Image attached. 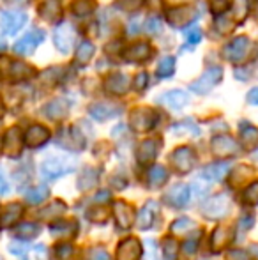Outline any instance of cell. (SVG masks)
<instances>
[{"instance_id":"obj_1","label":"cell","mask_w":258,"mask_h":260,"mask_svg":"<svg viewBox=\"0 0 258 260\" xmlns=\"http://www.w3.org/2000/svg\"><path fill=\"white\" fill-rule=\"evenodd\" d=\"M72 170H75V161L62 156H52L41 165V174L46 181H55L65 174H71Z\"/></svg>"},{"instance_id":"obj_2","label":"cell","mask_w":258,"mask_h":260,"mask_svg":"<svg viewBox=\"0 0 258 260\" xmlns=\"http://www.w3.org/2000/svg\"><path fill=\"white\" fill-rule=\"evenodd\" d=\"M232 207V197L228 193H219L202 204V214L207 219H221L228 214Z\"/></svg>"},{"instance_id":"obj_3","label":"cell","mask_w":258,"mask_h":260,"mask_svg":"<svg viewBox=\"0 0 258 260\" xmlns=\"http://www.w3.org/2000/svg\"><path fill=\"white\" fill-rule=\"evenodd\" d=\"M55 144L69 152H82L85 149V137L78 131V127H64L59 131Z\"/></svg>"},{"instance_id":"obj_4","label":"cell","mask_w":258,"mask_h":260,"mask_svg":"<svg viewBox=\"0 0 258 260\" xmlns=\"http://www.w3.org/2000/svg\"><path fill=\"white\" fill-rule=\"evenodd\" d=\"M221 78H223V69L217 68V66H212V68H207L203 71V75L191 83L190 89L195 94H209L221 82Z\"/></svg>"},{"instance_id":"obj_5","label":"cell","mask_w":258,"mask_h":260,"mask_svg":"<svg viewBox=\"0 0 258 260\" xmlns=\"http://www.w3.org/2000/svg\"><path fill=\"white\" fill-rule=\"evenodd\" d=\"M251 48H253V45H251V41H249V38H246V36H237V38H234L223 48V55L227 60L237 64V62L246 60V57L251 52Z\"/></svg>"},{"instance_id":"obj_6","label":"cell","mask_w":258,"mask_h":260,"mask_svg":"<svg viewBox=\"0 0 258 260\" xmlns=\"http://www.w3.org/2000/svg\"><path fill=\"white\" fill-rule=\"evenodd\" d=\"M28 16L23 11H2L0 13V30L4 36H14L25 27Z\"/></svg>"},{"instance_id":"obj_7","label":"cell","mask_w":258,"mask_h":260,"mask_svg":"<svg viewBox=\"0 0 258 260\" xmlns=\"http://www.w3.org/2000/svg\"><path fill=\"white\" fill-rule=\"evenodd\" d=\"M170 161L179 174H190L196 165V152L188 145H182L170 154Z\"/></svg>"},{"instance_id":"obj_8","label":"cell","mask_w":258,"mask_h":260,"mask_svg":"<svg viewBox=\"0 0 258 260\" xmlns=\"http://www.w3.org/2000/svg\"><path fill=\"white\" fill-rule=\"evenodd\" d=\"M75 39H76V32H75V28H72V25L67 23V21L60 23L59 27L55 28V32H53V43H55V48L64 55L72 50Z\"/></svg>"},{"instance_id":"obj_9","label":"cell","mask_w":258,"mask_h":260,"mask_svg":"<svg viewBox=\"0 0 258 260\" xmlns=\"http://www.w3.org/2000/svg\"><path fill=\"white\" fill-rule=\"evenodd\" d=\"M23 147H25L23 135H21L20 127H11V129H7L6 137H4V140H2L4 154H6L7 157H13V159H16V157L21 156Z\"/></svg>"},{"instance_id":"obj_10","label":"cell","mask_w":258,"mask_h":260,"mask_svg":"<svg viewBox=\"0 0 258 260\" xmlns=\"http://www.w3.org/2000/svg\"><path fill=\"white\" fill-rule=\"evenodd\" d=\"M198 18V13L191 6H179L175 9H170L166 13V20L172 27L175 28H186L191 21H195Z\"/></svg>"},{"instance_id":"obj_11","label":"cell","mask_w":258,"mask_h":260,"mask_svg":"<svg viewBox=\"0 0 258 260\" xmlns=\"http://www.w3.org/2000/svg\"><path fill=\"white\" fill-rule=\"evenodd\" d=\"M43 39H45V32H43L41 28H34V30H30L28 34H25L23 38L13 46V50H14V53H18V55H32L35 52V48L43 43Z\"/></svg>"},{"instance_id":"obj_12","label":"cell","mask_w":258,"mask_h":260,"mask_svg":"<svg viewBox=\"0 0 258 260\" xmlns=\"http://www.w3.org/2000/svg\"><path fill=\"white\" fill-rule=\"evenodd\" d=\"M156 120H158V115L151 108H136L131 113V127L138 133L152 129L156 126Z\"/></svg>"},{"instance_id":"obj_13","label":"cell","mask_w":258,"mask_h":260,"mask_svg":"<svg viewBox=\"0 0 258 260\" xmlns=\"http://www.w3.org/2000/svg\"><path fill=\"white\" fill-rule=\"evenodd\" d=\"M163 200L172 209H184L191 200V188L188 184H177L166 193Z\"/></svg>"},{"instance_id":"obj_14","label":"cell","mask_w":258,"mask_h":260,"mask_svg":"<svg viewBox=\"0 0 258 260\" xmlns=\"http://www.w3.org/2000/svg\"><path fill=\"white\" fill-rule=\"evenodd\" d=\"M241 151V145L234 140L232 137H227V135H219V137L212 138V152L217 157H230L239 154Z\"/></svg>"},{"instance_id":"obj_15","label":"cell","mask_w":258,"mask_h":260,"mask_svg":"<svg viewBox=\"0 0 258 260\" xmlns=\"http://www.w3.org/2000/svg\"><path fill=\"white\" fill-rule=\"evenodd\" d=\"M141 243L136 237H126L117 246V260H140L141 258Z\"/></svg>"},{"instance_id":"obj_16","label":"cell","mask_w":258,"mask_h":260,"mask_svg":"<svg viewBox=\"0 0 258 260\" xmlns=\"http://www.w3.org/2000/svg\"><path fill=\"white\" fill-rule=\"evenodd\" d=\"M50 140V131L41 124H34L27 129V133L23 135V144L28 149H38L43 147L46 142Z\"/></svg>"},{"instance_id":"obj_17","label":"cell","mask_w":258,"mask_h":260,"mask_svg":"<svg viewBox=\"0 0 258 260\" xmlns=\"http://www.w3.org/2000/svg\"><path fill=\"white\" fill-rule=\"evenodd\" d=\"M158 214H159L158 202H154V200H149V202L141 207L140 214H138L136 226L140 230H151L152 226L156 225V221H158Z\"/></svg>"},{"instance_id":"obj_18","label":"cell","mask_w":258,"mask_h":260,"mask_svg":"<svg viewBox=\"0 0 258 260\" xmlns=\"http://www.w3.org/2000/svg\"><path fill=\"white\" fill-rule=\"evenodd\" d=\"M104 90L114 96H122L129 90V78L124 73H110L104 78Z\"/></svg>"},{"instance_id":"obj_19","label":"cell","mask_w":258,"mask_h":260,"mask_svg":"<svg viewBox=\"0 0 258 260\" xmlns=\"http://www.w3.org/2000/svg\"><path fill=\"white\" fill-rule=\"evenodd\" d=\"M159 147H161V140H156V138H149V140H143L136 149V161L140 165H149L156 159L159 152Z\"/></svg>"},{"instance_id":"obj_20","label":"cell","mask_w":258,"mask_h":260,"mask_svg":"<svg viewBox=\"0 0 258 260\" xmlns=\"http://www.w3.org/2000/svg\"><path fill=\"white\" fill-rule=\"evenodd\" d=\"M232 239H234V232L230 226H217L210 236V250L214 253H219L230 246Z\"/></svg>"},{"instance_id":"obj_21","label":"cell","mask_w":258,"mask_h":260,"mask_svg":"<svg viewBox=\"0 0 258 260\" xmlns=\"http://www.w3.org/2000/svg\"><path fill=\"white\" fill-rule=\"evenodd\" d=\"M121 112H122V106L112 105V103H94V105L89 106L90 117L96 119V120H101V122L121 115Z\"/></svg>"},{"instance_id":"obj_22","label":"cell","mask_w":258,"mask_h":260,"mask_svg":"<svg viewBox=\"0 0 258 260\" xmlns=\"http://www.w3.org/2000/svg\"><path fill=\"white\" fill-rule=\"evenodd\" d=\"M114 216H115V219H117L119 229L128 230L133 226V221H134L133 207H131L128 202H124V200H119V202L114 204Z\"/></svg>"},{"instance_id":"obj_23","label":"cell","mask_w":258,"mask_h":260,"mask_svg":"<svg viewBox=\"0 0 258 260\" xmlns=\"http://www.w3.org/2000/svg\"><path fill=\"white\" fill-rule=\"evenodd\" d=\"M158 101L170 110H180L190 103V96H188V92H184V90L177 89V90H168V92H165L163 96H159Z\"/></svg>"},{"instance_id":"obj_24","label":"cell","mask_w":258,"mask_h":260,"mask_svg":"<svg viewBox=\"0 0 258 260\" xmlns=\"http://www.w3.org/2000/svg\"><path fill=\"white\" fill-rule=\"evenodd\" d=\"M50 232L53 237H75L78 234V223L72 219H57L50 225Z\"/></svg>"},{"instance_id":"obj_25","label":"cell","mask_w":258,"mask_h":260,"mask_svg":"<svg viewBox=\"0 0 258 260\" xmlns=\"http://www.w3.org/2000/svg\"><path fill=\"white\" fill-rule=\"evenodd\" d=\"M43 113L52 120H60L69 113V103L65 100H53L43 106Z\"/></svg>"},{"instance_id":"obj_26","label":"cell","mask_w":258,"mask_h":260,"mask_svg":"<svg viewBox=\"0 0 258 260\" xmlns=\"http://www.w3.org/2000/svg\"><path fill=\"white\" fill-rule=\"evenodd\" d=\"M152 55V48L147 43H136V45L129 46L124 52V58L129 62H145Z\"/></svg>"},{"instance_id":"obj_27","label":"cell","mask_w":258,"mask_h":260,"mask_svg":"<svg viewBox=\"0 0 258 260\" xmlns=\"http://www.w3.org/2000/svg\"><path fill=\"white\" fill-rule=\"evenodd\" d=\"M23 216V207L20 204H9L4 211V214L0 216V229H9L14 223L20 221V218Z\"/></svg>"},{"instance_id":"obj_28","label":"cell","mask_w":258,"mask_h":260,"mask_svg":"<svg viewBox=\"0 0 258 260\" xmlns=\"http://www.w3.org/2000/svg\"><path fill=\"white\" fill-rule=\"evenodd\" d=\"M39 14H41L46 21L53 23V21L59 20L60 14H62L60 2L59 0H45V2L41 4V7H39Z\"/></svg>"},{"instance_id":"obj_29","label":"cell","mask_w":258,"mask_h":260,"mask_svg":"<svg viewBox=\"0 0 258 260\" xmlns=\"http://www.w3.org/2000/svg\"><path fill=\"white\" fill-rule=\"evenodd\" d=\"M39 232H41V226L38 225V223H20V225L14 229V237H16L18 241H32L35 239V237L39 236Z\"/></svg>"},{"instance_id":"obj_30","label":"cell","mask_w":258,"mask_h":260,"mask_svg":"<svg viewBox=\"0 0 258 260\" xmlns=\"http://www.w3.org/2000/svg\"><path fill=\"white\" fill-rule=\"evenodd\" d=\"M9 73H11V80L13 82H21V80H27L30 78L32 75H34V68L32 66H28L27 62H21V60H16L11 64L9 68Z\"/></svg>"},{"instance_id":"obj_31","label":"cell","mask_w":258,"mask_h":260,"mask_svg":"<svg viewBox=\"0 0 258 260\" xmlns=\"http://www.w3.org/2000/svg\"><path fill=\"white\" fill-rule=\"evenodd\" d=\"M228 172H230V165L228 163H212L202 172V175L205 179H209L210 182H214V181H223L228 175Z\"/></svg>"},{"instance_id":"obj_32","label":"cell","mask_w":258,"mask_h":260,"mask_svg":"<svg viewBox=\"0 0 258 260\" xmlns=\"http://www.w3.org/2000/svg\"><path fill=\"white\" fill-rule=\"evenodd\" d=\"M147 182L151 188H161L166 181H168V170L161 165H154V167L149 168Z\"/></svg>"},{"instance_id":"obj_33","label":"cell","mask_w":258,"mask_h":260,"mask_svg":"<svg viewBox=\"0 0 258 260\" xmlns=\"http://www.w3.org/2000/svg\"><path fill=\"white\" fill-rule=\"evenodd\" d=\"M97 181H99V170L87 167L85 170H83L82 174H80V179H78V189H82V191H87V189H92L94 186L97 184Z\"/></svg>"},{"instance_id":"obj_34","label":"cell","mask_w":258,"mask_h":260,"mask_svg":"<svg viewBox=\"0 0 258 260\" xmlns=\"http://www.w3.org/2000/svg\"><path fill=\"white\" fill-rule=\"evenodd\" d=\"M94 52H96V46L90 41H82L76 48V64L85 66L90 62V58L94 57Z\"/></svg>"},{"instance_id":"obj_35","label":"cell","mask_w":258,"mask_h":260,"mask_svg":"<svg viewBox=\"0 0 258 260\" xmlns=\"http://www.w3.org/2000/svg\"><path fill=\"white\" fill-rule=\"evenodd\" d=\"M48 195H50L48 186L41 184V186H35V188L28 189V191L25 193V199H27L28 204H41L48 199Z\"/></svg>"},{"instance_id":"obj_36","label":"cell","mask_w":258,"mask_h":260,"mask_svg":"<svg viewBox=\"0 0 258 260\" xmlns=\"http://www.w3.org/2000/svg\"><path fill=\"white\" fill-rule=\"evenodd\" d=\"M65 212V204L60 202V200H55L53 204H50L48 207H45L43 211L38 212V216L41 219H53V218H59L60 214Z\"/></svg>"},{"instance_id":"obj_37","label":"cell","mask_w":258,"mask_h":260,"mask_svg":"<svg viewBox=\"0 0 258 260\" xmlns=\"http://www.w3.org/2000/svg\"><path fill=\"white\" fill-rule=\"evenodd\" d=\"M241 138H242V142H244L246 147H253L255 144H258V129L255 126H251V124L242 122L241 124Z\"/></svg>"},{"instance_id":"obj_38","label":"cell","mask_w":258,"mask_h":260,"mask_svg":"<svg viewBox=\"0 0 258 260\" xmlns=\"http://www.w3.org/2000/svg\"><path fill=\"white\" fill-rule=\"evenodd\" d=\"M96 9V0H75L72 2V13L80 18L89 16Z\"/></svg>"},{"instance_id":"obj_39","label":"cell","mask_w":258,"mask_h":260,"mask_svg":"<svg viewBox=\"0 0 258 260\" xmlns=\"http://www.w3.org/2000/svg\"><path fill=\"white\" fill-rule=\"evenodd\" d=\"M172 131L175 135H182V133L188 135V133H190V135H193V137H198V135H200V127L196 126L193 120H180V122L173 124Z\"/></svg>"},{"instance_id":"obj_40","label":"cell","mask_w":258,"mask_h":260,"mask_svg":"<svg viewBox=\"0 0 258 260\" xmlns=\"http://www.w3.org/2000/svg\"><path fill=\"white\" fill-rule=\"evenodd\" d=\"M175 73V58L173 57H163L158 64V75L159 78H170Z\"/></svg>"},{"instance_id":"obj_41","label":"cell","mask_w":258,"mask_h":260,"mask_svg":"<svg viewBox=\"0 0 258 260\" xmlns=\"http://www.w3.org/2000/svg\"><path fill=\"white\" fill-rule=\"evenodd\" d=\"M242 202L248 207L258 206V181L251 182V184L244 189V193H242Z\"/></svg>"},{"instance_id":"obj_42","label":"cell","mask_w":258,"mask_h":260,"mask_svg":"<svg viewBox=\"0 0 258 260\" xmlns=\"http://www.w3.org/2000/svg\"><path fill=\"white\" fill-rule=\"evenodd\" d=\"M108 214H110V212H108V209L104 206H96V207H92V209H89V211H87V218H89L90 221H94V223L106 221Z\"/></svg>"},{"instance_id":"obj_43","label":"cell","mask_w":258,"mask_h":260,"mask_svg":"<svg viewBox=\"0 0 258 260\" xmlns=\"http://www.w3.org/2000/svg\"><path fill=\"white\" fill-rule=\"evenodd\" d=\"M72 255H75V248H72L69 243L57 244L55 250H53V257H55V260H69Z\"/></svg>"},{"instance_id":"obj_44","label":"cell","mask_w":258,"mask_h":260,"mask_svg":"<svg viewBox=\"0 0 258 260\" xmlns=\"http://www.w3.org/2000/svg\"><path fill=\"white\" fill-rule=\"evenodd\" d=\"M200 230H196L193 236H190V239H186V243L182 244V253L186 255V257H191V255H195V251L198 250V243H200Z\"/></svg>"},{"instance_id":"obj_45","label":"cell","mask_w":258,"mask_h":260,"mask_svg":"<svg viewBox=\"0 0 258 260\" xmlns=\"http://www.w3.org/2000/svg\"><path fill=\"white\" fill-rule=\"evenodd\" d=\"M177 258V243L172 237H166L163 241V260H175Z\"/></svg>"},{"instance_id":"obj_46","label":"cell","mask_w":258,"mask_h":260,"mask_svg":"<svg viewBox=\"0 0 258 260\" xmlns=\"http://www.w3.org/2000/svg\"><path fill=\"white\" fill-rule=\"evenodd\" d=\"M190 229H195L193 219H190V218L175 219V221L172 223V226H170V230H172L173 234H184V232H188Z\"/></svg>"},{"instance_id":"obj_47","label":"cell","mask_w":258,"mask_h":260,"mask_svg":"<svg viewBox=\"0 0 258 260\" xmlns=\"http://www.w3.org/2000/svg\"><path fill=\"white\" fill-rule=\"evenodd\" d=\"M87 260H112V258L104 248L94 246V248H89V251H87Z\"/></svg>"},{"instance_id":"obj_48","label":"cell","mask_w":258,"mask_h":260,"mask_svg":"<svg viewBox=\"0 0 258 260\" xmlns=\"http://www.w3.org/2000/svg\"><path fill=\"white\" fill-rule=\"evenodd\" d=\"M145 0H117V6L121 7L122 11H128V13H133V11H138L141 6H143Z\"/></svg>"},{"instance_id":"obj_49","label":"cell","mask_w":258,"mask_h":260,"mask_svg":"<svg viewBox=\"0 0 258 260\" xmlns=\"http://www.w3.org/2000/svg\"><path fill=\"white\" fill-rule=\"evenodd\" d=\"M202 30H200L198 27H191V28H186V41L190 43V45H198L200 41H202Z\"/></svg>"},{"instance_id":"obj_50","label":"cell","mask_w":258,"mask_h":260,"mask_svg":"<svg viewBox=\"0 0 258 260\" xmlns=\"http://www.w3.org/2000/svg\"><path fill=\"white\" fill-rule=\"evenodd\" d=\"M230 7V0H210V9L214 14H223Z\"/></svg>"},{"instance_id":"obj_51","label":"cell","mask_w":258,"mask_h":260,"mask_svg":"<svg viewBox=\"0 0 258 260\" xmlns=\"http://www.w3.org/2000/svg\"><path fill=\"white\" fill-rule=\"evenodd\" d=\"M9 251L13 255H16V257H27L28 248H27V244H25V241H21V243H11Z\"/></svg>"},{"instance_id":"obj_52","label":"cell","mask_w":258,"mask_h":260,"mask_svg":"<svg viewBox=\"0 0 258 260\" xmlns=\"http://www.w3.org/2000/svg\"><path fill=\"white\" fill-rule=\"evenodd\" d=\"M147 83H149V75L147 73H138L133 80V87L136 90H145L147 89Z\"/></svg>"},{"instance_id":"obj_53","label":"cell","mask_w":258,"mask_h":260,"mask_svg":"<svg viewBox=\"0 0 258 260\" xmlns=\"http://www.w3.org/2000/svg\"><path fill=\"white\" fill-rule=\"evenodd\" d=\"M145 28H147L149 34L156 36L161 32V21L158 20V18H149L147 23H145Z\"/></svg>"},{"instance_id":"obj_54","label":"cell","mask_w":258,"mask_h":260,"mask_svg":"<svg viewBox=\"0 0 258 260\" xmlns=\"http://www.w3.org/2000/svg\"><path fill=\"white\" fill-rule=\"evenodd\" d=\"M228 260H249V253L244 250H230L228 251Z\"/></svg>"},{"instance_id":"obj_55","label":"cell","mask_w":258,"mask_h":260,"mask_svg":"<svg viewBox=\"0 0 258 260\" xmlns=\"http://www.w3.org/2000/svg\"><path fill=\"white\" fill-rule=\"evenodd\" d=\"M7 193H9V182L4 175V170L0 168V195H7Z\"/></svg>"},{"instance_id":"obj_56","label":"cell","mask_w":258,"mask_h":260,"mask_svg":"<svg viewBox=\"0 0 258 260\" xmlns=\"http://www.w3.org/2000/svg\"><path fill=\"white\" fill-rule=\"evenodd\" d=\"M246 100H248L249 105H258V87H255V89L249 90L248 98H246Z\"/></svg>"},{"instance_id":"obj_57","label":"cell","mask_w":258,"mask_h":260,"mask_svg":"<svg viewBox=\"0 0 258 260\" xmlns=\"http://www.w3.org/2000/svg\"><path fill=\"white\" fill-rule=\"evenodd\" d=\"M253 159L258 161V149H256V152H253Z\"/></svg>"},{"instance_id":"obj_58","label":"cell","mask_w":258,"mask_h":260,"mask_svg":"<svg viewBox=\"0 0 258 260\" xmlns=\"http://www.w3.org/2000/svg\"><path fill=\"white\" fill-rule=\"evenodd\" d=\"M9 2H25V0H9Z\"/></svg>"},{"instance_id":"obj_59","label":"cell","mask_w":258,"mask_h":260,"mask_svg":"<svg viewBox=\"0 0 258 260\" xmlns=\"http://www.w3.org/2000/svg\"><path fill=\"white\" fill-rule=\"evenodd\" d=\"M0 151H2V142H0Z\"/></svg>"},{"instance_id":"obj_60","label":"cell","mask_w":258,"mask_h":260,"mask_svg":"<svg viewBox=\"0 0 258 260\" xmlns=\"http://www.w3.org/2000/svg\"><path fill=\"white\" fill-rule=\"evenodd\" d=\"M184 2H190V0H184Z\"/></svg>"},{"instance_id":"obj_61","label":"cell","mask_w":258,"mask_h":260,"mask_svg":"<svg viewBox=\"0 0 258 260\" xmlns=\"http://www.w3.org/2000/svg\"><path fill=\"white\" fill-rule=\"evenodd\" d=\"M200 260H207V258H200Z\"/></svg>"},{"instance_id":"obj_62","label":"cell","mask_w":258,"mask_h":260,"mask_svg":"<svg viewBox=\"0 0 258 260\" xmlns=\"http://www.w3.org/2000/svg\"><path fill=\"white\" fill-rule=\"evenodd\" d=\"M0 260H2V258H0Z\"/></svg>"}]
</instances>
